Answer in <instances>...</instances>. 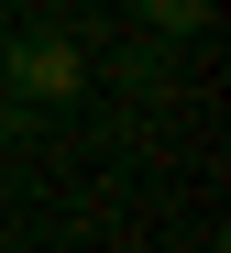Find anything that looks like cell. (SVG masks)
Instances as JSON below:
<instances>
[{
    "label": "cell",
    "instance_id": "6da1fadb",
    "mask_svg": "<svg viewBox=\"0 0 231 253\" xmlns=\"http://www.w3.org/2000/svg\"><path fill=\"white\" fill-rule=\"evenodd\" d=\"M0 88L11 99H77L88 88V55L66 44V33H11V44H0Z\"/></svg>",
    "mask_w": 231,
    "mask_h": 253
},
{
    "label": "cell",
    "instance_id": "7a4b0ae2",
    "mask_svg": "<svg viewBox=\"0 0 231 253\" xmlns=\"http://www.w3.org/2000/svg\"><path fill=\"white\" fill-rule=\"evenodd\" d=\"M198 22H209V0H143V33H165V44H187Z\"/></svg>",
    "mask_w": 231,
    "mask_h": 253
},
{
    "label": "cell",
    "instance_id": "3957f363",
    "mask_svg": "<svg viewBox=\"0 0 231 253\" xmlns=\"http://www.w3.org/2000/svg\"><path fill=\"white\" fill-rule=\"evenodd\" d=\"M22 132H33V99H11V88H0V154H11Z\"/></svg>",
    "mask_w": 231,
    "mask_h": 253
},
{
    "label": "cell",
    "instance_id": "277c9868",
    "mask_svg": "<svg viewBox=\"0 0 231 253\" xmlns=\"http://www.w3.org/2000/svg\"><path fill=\"white\" fill-rule=\"evenodd\" d=\"M0 44H11V22H0Z\"/></svg>",
    "mask_w": 231,
    "mask_h": 253
}]
</instances>
